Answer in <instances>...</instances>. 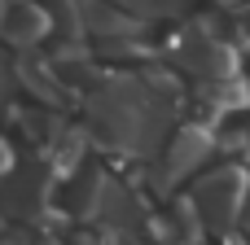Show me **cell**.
I'll return each mask as SVG.
<instances>
[{
  "instance_id": "cell-1",
  "label": "cell",
  "mask_w": 250,
  "mask_h": 245,
  "mask_svg": "<svg viewBox=\"0 0 250 245\" xmlns=\"http://www.w3.org/2000/svg\"><path fill=\"white\" fill-rule=\"evenodd\" d=\"M180 105L185 75L167 61L141 70H105V79L83 101V127L110 158L154 167L180 127Z\"/></svg>"
},
{
  "instance_id": "cell-2",
  "label": "cell",
  "mask_w": 250,
  "mask_h": 245,
  "mask_svg": "<svg viewBox=\"0 0 250 245\" xmlns=\"http://www.w3.org/2000/svg\"><path fill=\"white\" fill-rule=\"evenodd\" d=\"M237 39H242V31L233 26V18L207 9V13H193L167 31L163 61L171 70H180L189 83H224V79L242 75Z\"/></svg>"
},
{
  "instance_id": "cell-3",
  "label": "cell",
  "mask_w": 250,
  "mask_h": 245,
  "mask_svg": "<svg viewBox=\"0 0 250 245\" xmlns=\"http://www.w3.org/2000/svg\"><path fill=\"white\" fill-rule=\"evenodd\" d=\"M215 158H220V127L198 123V118L180 123L176 136L167 140L163 158H158L154 167H145V171H149V193L163 197V202H176V197H180L176 188H180L185 180L193 184L198 175H207V171L215 167Z\"/></svg>"
},
{
  "instance_id": "cell-4",
  "label": "cell",
  "mask_w": 250,
  "mask_h": 245,
  "mask_svg": "<svg viewBox=\"0 0 250 245\" xmlns=\"http://www.w3.org/2000/svg\"><path fill=\"white\" fill-rule=\"evenodd\" d=\"M57 188H62V180L53 175V167L44 158L22 162L13 175L0 180V224H9V228H40L48 219L62 224Z\"/></svg>"
},
{
  "instance_id": "cell-5",
  "label": "cell",
  "mask_w": 250,
  "mask_h": 245,
  "mask_svg": "<svg viewBox=\"0 0 250 245\" xmlns=\"http://www.w3.org/2000/svg\"><path fill=\"white\" fill-rule=\"evenodd\" d=\"M193 206L202 210L211 237L233 241L242 219H246V202H250V167L246 162H215L207 175H198L189 184Z\"/></svg>"
},
{
  "instance_id": "cell-6",
  "label": "cell",
  "mask_w": 250,
  "mask_h": 245,
  "mask_svg": "<svg viewBox=\"0 0 250 245\" xmlns=\"http://www.w3.org/2000/svg\"><path fill=\"white\" fill-rule=\"evenodd\" d=\"M18 88L31 96V105L40 110H57L66 114V105H75V92L66 88V79L57 75V66L48 61V53H26L18 57Z\"/></svg>"
},
{
  "instance_id": "cell-7",
  "label": "cell",
  "mask_w": 250,
  "mask_h": 245,
  "mask_svg": "<svg viewBox=\"0 0 250 245\" xmlns=\"http://www.w3.org/2000/svg\"><path fill=\"white\" fill-rule=\"evenodd\" d=\"M145 31H149V22L132 18L114 0H83V39L92 48L123 44V39H145Z\"/></svg>"
},
{
  "instance_id": "cell-8",
  "label": "cell",
  "mask_w": 250,
  "mask_h": 245,
  "mask_svg": "<svg viewBox=\"0 0 250 245\" xmlns=\"http://www.w3.org/2000/svg\"><path fill=\"white\" fill-rule=\"evenodd\" d=\"M44 39H57L53 13H48L40 0H13L9 26H4V48H9L13 57H26V53H40Z\"/></svg>"
},
{
  "instance_id": "cell-9",
  "label": "cell",
  "mask_w": 250,
  "mask_h": 245,
  "mask_svg": "<svg viewBox=\"0 0 250 245\" xmlns=\"http://www.w3.org/2000/svg\"><path fill=\"white\" fill-rule=\"evenodd\" d=\"M119 9H127L132 18H141V22H185V18H193V0H114Z\"/></svg>"
},
{
  "instance_id": "cell-10",
  "label": "cell",
  "mask_w": 250,
  "mask_h": 245,
  "mask_svg": "<svg viewBox=\"0 0 250 245\" xmlns=\"http://www.w3.org/2000/svg\"><path fill=\"white\" fill-rule=\"evenodd\" d=\"M57 22V44H88L83 39V0H40Z\"/></svg>"
},
{
  "instance_id": "cell-11",
  "label": "cell",
  "mask_w": 250,
  "mask_h": 245,
  "mask_svg": "<svg viewBox=\"0 0 250 245\" xmlns=\"http://www.w3.org/2000/svg\"><path fill=\"white\" fill-rule=\"evenodd\" d=\"M13 92H18V57L0 44V114L13 110Z\"/></svg>"
},
{
  "instance_id": "cell-12",
  "label": "cell",
  "mask_w": 250,
  "mask_h": 245,
  "mask_svg": "<svg viewBox=\"0 0 250 245\" xmlns=\"http://www.w3.org/2000/svg\"><path fill=\"white\" fill-rule=\"evenodd\" d=\"M0 245H35V232H31V228H9V224H0Z\"/></svg>"
},
{
  "instance_id": "cell-13",
  "label": "cell",
  "mask_w": 250,
  "mask_h": 245,
  "mask_svg": "<svg viewBox=\"0 0 250 245\" xmlns=\"http://www.w3.org/2000/svg\"><path fill=\"white\" fill-rule=\"evenodd\" d=\"M66 245H110V241H105L97 228H75V232L66 237Z\"/></svg>"
},
{
  "instance_id": "cell-14",
  "label": "cell",
  "mask_w": 250,
  "mask_h": 245,
  "mask_svg": "<svg viewBox=\"0 0 250 245\" xmlns=\"http://www.w3.org/2000/svg\"><path fill=\"white\" fill-rule=\"evenodd\" d=\"M9 9H13V0H0V39H4V26H9Z\"/></svg>"
},
{
  "instance_id": "cell-15",
  "label": "cell",
  "mask_w": 250,
  "mask_h": 245,
  "mask_svg": "<svg viewBox=\"0 0 250 245\" xmlns=\"http://www.w3.org/2000/svg\"><path fill=\"white\" fill-rule=\"evenodd\" d=\"M35 245H66V241H57L53 232H40V237H35Z\"/></svg>"
},
{
  "instance_id": "cell-16",
  "label": "cell",
  "mask_w": 250,
  "mask_h": 245,
  "mask_svg": "<svg viewBox=\"0 0 250 245\" xmlns=\"http://www.w3.org/2000/svg\"><path fill=\"white\" fill-rule=\"evenodd\" d=\"M242 232L250 237V202H246V219H242Z\"/></svg>"
}]
</instances>
